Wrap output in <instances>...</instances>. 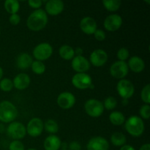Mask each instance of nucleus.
Masks as SVG:
<instances>
[{"label": "nucleus", "instance_id": "58836bf2", "mask_svg": "<svg viewBox=\"0 0 150 150\" xmlns=\"http://www.w3.org/2000/svg\"><path fill=\"white\" fill-rule=\"evenodd\" d=\"M120 150H136V149H135V148L133 147V146H130V145L125 144L124 146H121V148H120Z\"/></svg>", "mask_w": 150, "mask_h": 150}, {"label": "nucleus", "instance_id": "72a5a7b5", "mask_svg": "<svg viewBox=\"0 0 150 150\" xmlns=\"http://www.w3.org/2000/svg\"><path fill=\"white\" fill-rule=\"evenodd\" d=\"M24 145L21 142L18 140H14L10 144L9 150H24Z\"/></svg>", "mask_w": 150, "mask_h": 150}, {"label": "nucleus", "instance_id": "0eeeda50", "mask_svg": "<svg viewBox=\"0 0 150 150\" xmlns=\"http://www.w3.org/2000/svg\"><path fill=\"white\" fill-rule=\"evenodd\" d=\"M117 89L119 95L125 100L131 98L135 92L134 85L130 80L125 79H121L117 83Z\"/></svg>", "mask_w": 150, "mask_h": 150}, {"label": "nucleus", "instance_id": "c03bdc74", "mask_svg": "<svg viewBox=\"0 0 150 150\" xmlns=\"http://www.w3.org/2000/svg\"><path fill=\"white\" fill-rule=\"evenodd\" d=\"M27 150H37L36 149H33V148H30V149H28Z\"/></svg>", "mask_w": 150, "mask_h": 150}, {"label": "nucleus", "instance_id": "9d476101", "mask_svg": "<svg viewBox=\"0 0 150 150\" xmlns=\"http://www.w3.org/2000/svg\"><path fill=\"white\" fill-rule=\"evenodd\" d=\"M44 129V123L40 118H32L28 122L26 127V133L32 137H38L40 136Z\"/></svg>", "mask_w": 150, "mask_h": 150}, {"label": "nucleus", "instance_id": "39448f33", "mask_svg": "<svg viewBox=\"0 0 150 150\" xmlns=\"http://www.w3.org/2000/svg\"><path fill=\"white\" fill-rule=\"evenodd\" d=\"M7 133L9 137L14 140H20L25 137L26 134V127L20 122H12L7 128Z\"/></svg>", "mask_w": 150, "mask_h": 150}, {"label": "nucleus", "instance_id": "cd10ccee", "mask_svg": "<svg viewBox=\"0 0 150 150\" xmlns=\"http://www.w3.org/2000/svg\"><path fill=\"white\" fill-rule=\"evenodd\" d=\"M32 70L35 74L38 75H41L42 73H45V65L43 64L42 62L38 61V60H35L33 61L32 63Z\"/></svg>", "mask_w": 150, "mask_h": 150}, {"label": "nucleus", "instance_id": "2f4dec72", "mask_svg": "<svg viewBox=\"0 0 150 150\" xmlns=\"http://www.w3.org/2000/svg\"><path fill=\"white\" fill-rule=\"evenodd\" d=\"M140 116L144 120H149L150 117V106L149 104H145L141 107L139 110Z\"/></svg>", "mask_w": 150, "mask_h": 150}, {"label": "nucleus", "instance_id": "e433bc0d", "mask_svg": "<svg viewBox=\"0 0 150 150\" xmlns=\"http://www.w3.org/2000/svg\"><path fill=\"white\" fill-rule=\"evenodd\" d=\"M10 23L13 25H18L21 21V17L18 14L16 13V14H12L10 16V18H9Z\"/></svg>", "mask_w": 150, "mask_h": 150}, {"label": "nucleus", "instance_id": "4be33fe9", "mask_svg": "<svg viewBox=\"0 0 150 150\" xmlns=\"http://www.w3.org/2000/svg\"><path fill=\"white\" fill-rule=\"evenodd\" d=\"M59 54L61 58L64 60L73 59L75 57V51L70 45H63L59 50Z\"/></svg>", "mask_w": 150, "mask_h": 150}, {"label": "nucleus", "instance_id": "ea45409f", "mask_svg": "<svg viewBox=\"0 0 150 150\" xmlns=\"http://www.w3.org/2000/svg\"><path fill=\"white\" fill-rule=\"evenodd\" d=\"M139 150H150V144H144L141 146Z\"/></svg>", "mask_w": 150, "mask_h": 150}, {"label": "nucleus", "instance_id": "a211bd4d", "mask_svg": "<svg viewBox=\"0 0 150 150\" xmlns=\"http://www.w3.org/2000/svg\"><path fill=\"white\" fill-rule=\"evenodd\" d=\"M30 82L31 79L29 75L23 73H19L13 79V87L18 89V90H23L29 86Z\"/></svg>", "mask_w": 150, "mask_h": 150}, {"label": "nucleus", "instance_id": "a878e982", "mask_svg": "<svg viewBox=\"0 0 150 150\" xmlns=\"http://www.w3.org/2000/svg\"><path fill=\"white\" fill-rule=\"evenodd\" d=\"M103 4L107 10L110 12H115L120 9L121 1L120 0H104Z\"/></svg>", "mask_w": 150, "mask_h": 150}, {"label": "nucleus", "instance_id": "37998d69", "mask_svg": "<svg viewBox=\"0 0 150 150\" xmlns=\"http://www.w3.org/2000/svg\"><path fill=\"white\" fill-rule=\"evenodd\" d=\"M122 103H123V105H127V104H128V100L123 99Z\"/></svg>", "mask_w": 150, "mask_h": 150}, {"label": "nucleus", "instance_id": "79ce46f5", "mask_svg": "<svg viewBox=\"0 0 150 150\" xmlns=\"http://www.w3.org/2000/svg\"><path fill=\"white\" fill-rule=\"evenodd\" d=\"M3 76V70L1 67H0V81L1 80V78Z\"/></svg>", "mask_w": 150, "mask_h": 150}, {"label": "nucleus", "instance_id": "6ab92c4d", "mask_svg": "<svg viewBox=\"0 0 150 150\" xmlns=\"http://www.w3.org/2000/svg\"><path fill=\"white\" fill-rule=\"evenodd\" d=\"M127 66H128V68L130 69L133 72L139 73L144 70L145 63L141 57L134 56L129 59Z\"/></svg>", "mask_w": 150, "mask_h": 150}, {"label": "nucleus", "instance_id": "f8f14e48", "mask_svg": "<svg viewBox=\"0 0 150 150\" xmlns=\"http://www.w3.org/2000/svg\"><path fill=\"white\" fill-rule=\"evenodd\" d=\"M57 104L63 109L71 108L76 103V97L70 92H63L57 98Z\"/></svg>", "mask_w": 150, "mask_h": 150}, {"label": "nucleus", "instance_id": "bb28decb", "mask_svg": "<svg viewBox=\"0 0 150 150\" xmlns=\"http://www.w3.org/2000/svg\"><path fill=\"white\" fill-rule=\"evenodd\" d=\"M45 130L50 134H55L59 130V125L54 120H48L45 122L44 125Z\"/></svg>", "mask_w": 150, "mask_h": 150}, {"label": "nucleus", "instance_id": "c756f323", "mask_svg": "<svg viewBox=\"0 0 150 150\" xmlns=\"http://www.w3.org/2000/svg\"><path fill=\"white\" fill-rule=\"evenodd\" d=\"M104 108H106L107 110H113L115 108L117 105V100L114 97H108L105 99L103 103Z\"/></svg>", "mask_w": 150, "mask_h": 150}, {"label": "nucleus", "instance_id": "4468645a", "mask_svg": "<svg viewBox=\"0 0 150 150\" xmlns=\"http://www.w3.org/2000/svg\"><path fill=\"white\" fill-rule=\"evenodd\" d=\"M108 54L104 50L96 49L92 51L89 57V62L95 67H101L106 63Z\"/></svg>", "mask_w": 150, "mask_h": 150}, {"label": "nucleus", "instance_id": "20e7f679", "mask_svg": "<svg viewBox=\"0 0 150 150\" xmlns=\"http://www.w3.org/2000/svg\"><path fill=\"white\" fill-rule=\"evenodd\" d=\"M84 110L90 117L94 118L99 117L104 111L103 104L97 99H89L85 103Z\"/></svg>", "mask_w": 150, "mask_h": 150}, {"label": "nucleus", "instance_id": "5701e85b", "mask_svg": "<svg viewBox=\"0 0 150 150\" xmlns=\"http://www.w3.org/2000/svg\"><path fill=\"white\" fill-rule=\"evenodd\" d=\"M109 120L112 125L119 126L124 124L125 122V117L122 112L115 111L110 114Z\"/></svg>", "mask_w": 150, "mask_h": 150}, {"label": "nucleus", "instance_id": "6e6552de", "mask_svg": "<svg viewBox=\"0 0 150 150\" xmlns=\"http://www.w3.org/2000/svg\"><path fill=\"white\" fill-rule=\"evenodd\" d=\"M72 83L79 89H86L92 84V79L89 74L86 73H76L72 78Z\"/></svg>", "mask_w": 150, "mask_h": 150}, {"label": "nucleus", "instance_id": "2eb2a0df", "mask_svg": "<svg viewBox=\"0 0 150 150\" xmlns=\"http://www.w3.org/2000/svg\"><path fill=\"white\" fill-rule=\"evenodd\" d=\"M87 150H108L109 144L103 137L95 136L89 139L86 145Z\"/></svg>", "mask_w": 150, "mask_h": 150}, {"label": "nucleus", "instance_id": "dca6fc26", "mask_svg": "<svg viewBox=\"0 0 150 150\" xmlns=\"http://www.w3.org/2000/svg\"><path fill=\"white\" fill-rule=\"evenodd\" d=\"M64 3L61 0H49L45 3V13L51 16H57L64 10Z\"/></svg>", "mask_w": 150, "mask_h": 150}, {"label": "nucleus", "instance_id": "c85d7f7f", "mask_svg": "<svg viewBox=\"0 0 150 150\" xmlns=\"http://www.w3.org/2000/svg\"><path fill=\"white\" fill-rule=\"evenodd\" d=\"M13 83L11 79L4 78L0 81V89L3 92H10L13 89Z\"/></svg>", "mask_w": 150, "mask_h": 150}, {"label": "nucleus", "instance_id": "de8ad7c7", "mask_svg": "<svg viewBox=\"0 0 150 150\" xmlns=\"http://www.w3.org/2000/svg\"><path fill=\"white\" fill-rule=\"evenodd\" d=\"M0 33H1V31H0Z\"/></svg>", "mask_w": 150, "mask_h": 150}, {"label": "nucleus", "instance_id": "473e14b6", "mask_svg": "<svg viewBox=\"0 0 150 150\" xmlns=\"http://www.w3.org/2000/svg\"><path fill=\"white\" fill-rule=\"evenodd\" d=\"M129 54L130 53L127 48H121L117 51V58L119 59V61L125 62V60L128 59Z\"/></svg>", "mask_w": 150, "mask_h": 150}, {"label": "nucleus", "instance_id": "7ed1b4c3", "mask_svg": "<svg viewBox=\"0 0 150 150\" xmlns=\"http://www.w3.org/2000/svg\"><path fill=\"white\" fill-rule=\"evenodd\" d=\"M17 116V108L11 102L4 100L0 103V122L4 123L12 122H14Z\"/></svg>", "mask_w": 150, "mask_h": 150}, {"label": "nucleus", "instance_id": "b1692460", "mask_svg": "<svg viewBox=\"0 0 150 150\" xmlns=\"http://www.w3.org/2000/svg\"><path fill=\"white\" fill-rule=\"evenodd\" d=\"M111 142L115 146H122L127 142L126 136L120 132H116L111 136Z\"/></svg>", "mask_w": 150, "mask_h": 150}, {"label": "nucleus", "instance_id": "a18cd8bd", "mask_svg": "<svg viewBox=\"0 0 150 150\" xmlns=\"http://www.w3.org/2000/svg\"><path fill=\"white\" fill-rule=\"evenodd\" d=\"M61 150H69L68 149H62Z\"/></svg>", "mask_w": 150, "mask_h": 150}, {"label": "nucleus", "instance_id": "393cba45", "mask_svg": "<svg viewBox=\"0 0 150 150\" xmlns=\"http://www.w3.org/2000/svg\"><path fill=\"white\" fill-rule=\"evenodd\" d=\"M4 8L10 14H16L20 8V4L17 0H6L4 1Z\"/></svg>", "mask_w": 150, "mask_h": 150}, {"label": "nucleus", "instance_id": "7c9ffc66", "mask_svg": "<svg viewBox=\"0 0 150 150\" xmlns=\"http://www.w3.org/2000/svg\"><path fill=\"white\" fill-rule=\"evenodd\" d=\"M150 85L146 84L144 87L142 89V92H141V98L143 102H144L146 104L150 103Z\"/></svg>", "mask_w": 150, "mask_h": 150}, {"label": "nucleus", "instance_id": "9b49d317", "mask_svg": "<svg viewBox=\"0 0 150 150\" xmlns=\"http://www.w3.org/2000/svg\"><path fill=\"white\" fill-rule=\"evenodd\" d=\"M103 25L106 30L109 32H115L122 25V18L118 14L109 15L104 20Z\"/></svg>", "mask_w": 150, "mask_h": 150}, {"label": "nucleus", "instance_id": "1a4fd4ad", "mask_svg": "<svg viewBox=\"0 0 150 150\" xmlns=\"http://www.w3.org/2000/svg\"><path fill=\"white\" fill-rule=\"evenodd\" d=\"M129 68L125 62L117 61L111 64L110 67V73L117 79H124L128 74Z\"/></svg>", "mask_w": 150, "mask_h": 150}, {"label": "nucleus", "instance_id": "c9c22d12", "mask_svg": "<svg viewBox=\"0 0 150 150\" xmlns=\"http://www.w3.org/2000/svg\"><path fill=\"white\" fill-rule=\"evenodd\" d=\"M42 2L43 1L42 0H29V1H28L29 5L32 8L37 9V10L40 9V7L42 6Z\"/></svg>", "mask_w": 150, "mask_h": 150}, {"label": "nucleus", "instance_id": "f03ea898", "mask_svg": "<svg viewBox=\"0 0 150 150\" xmlns=\"http://www.w3.org/2000/svg\"><path fill=\"white\" fill-rule=\"evenodd\" d=\"M125 127L127 133L133 137H139L144 131L143 120L138 116H130L125 122Z\"/></svg>", "mask_w": 150, "mask_h": 150}, {"label": "nucleus", "instance_id": "49530a36", "mask_svg": "<svg viewBox=\"0 0 150 150\" xmlns=\"http://www.w3.org/2000/svg\"><path fill=\"white\" fill-rule=\"evenodd\" d=\"M146 1V2H147V3H150L149 1Z\"/></svg>", "mask_w": 150, "mask_h": 150}, {"label": "nucleus", "instance_id": "412c9836", "mask_svg": "<svg viewBox=\"0 0 150 150\" xmlns=\"http://www.w3.org/2000/svg\"><path fill=\"white\" fill-rule=\"evenodd\" d=\"M33 62L32 57L27 53H21L17 57L16 63L19 69L21 70H26L31 67L32 63Z\"/></svg>", "mask_w": 150, "mask_h": 150}, {"label": "nucleus", "instance_id": "f3484780", "mask_svg": "<svg viewBox=\"0 0 150 150\" xmlns=\"http://www.w3.org/2000/svg\"><path fill=\"white\" fill-rule=\"evenodd\" d=\"M80 29L86 35H92L97 29L96 21L90 16L83 18L80 22Z\"/></svg>", "mask_w": 150, "mask_h": 150}, {"label": "nucleus", "instance_id": "aec40b11", "mask_svg": "<svg viewBox=\"0 0 150 150\" xmlns=\"http://www.w3.org/2000/svg\"><path fill=\"white\" fill-rule=\"evenodd\" d=\"M62 146V142L56 135H50L45 139L43 146L45 150H59Z\"/></svg>", "mask_w": 150, "mask_h": 150}, {"label": "nucleus", "instance_id": "4c0bfd02", "mask_svg": "<svg viewBox=\"0 0 150 150\" xmlns=\"http://www.w3.org/2000/svg\"><path fill=\"white\" fill-rule=\"evenodd\" d=\"M81 148L80 144L77 142H73L69 144V150H81Z\"/></svg>", "mask_w": 150, "mask_h": 150}, {"label": "nucleus", "instance_id": "423d86ee", "mask_svg": "<svg viewBox=\"0 0 150 150\" xmlns=\"http://www.w3.org/2000/svg\"><path fill=\"white\" fill-rule=\"evenodd\" d=\"M53 48L48 42H42L37 45L33 49V56L38 61H45L51 57Z\"/></svg>", "mask_w": 150, "mask_h": 150}, {"label": "nucleus", "instance_id": "f704fd0d", "mask_svg": "<svg viewBox=\"0 0 150 150\" xmlns=\"http://www.w3.org/2000/svg\"><path fill=\"white\" fill-rule=\"evenodd\" d=\"M94 36L98 41H103L105 39V33L102 29H97L94 33Z\"/></svg>", "mask_w": 150, "mask_h": 150}, {"label": "nucleus", "instance_id": "a19ab883", "mask_svg": "<svg viewBox=\"0 0 150 150\" xmlns=\"http://www.w3.org/2000/svg\"><path fill=\"white\" fill-rule=\"evenodd\" d=\"M75 51V54H77V56H81L82 53H83V49L81 48H76Z\"/></svg>", "mask_w": 150, "mask_h": 150}, {"label": "nucleus", "instance_id": "f257e3e1", "mask_svg": "<svg viewBox=\"0 0 150 150\" xmlns=\"http://www.w3.org/2000/svg\"><path fill=\"white\" fill-rule=\"evenodd\" d=\"M48 21V16L45 10L38 9L29 15L26 21V25L30 30L38 32L45 28Z\"/></svg>", "mask_w": 150, "mask_h": 150}, {"label": "nucleus", "instance_id": "ddd939ff", "mask_svg": "<svg viewBox=\"0 0 150 150\" xmlns=\"http://www.w3.org/2000/svg\"><path fill=\"white\" fill-rule=\"evenodd\" d=\"M72 68L77 73H86L90 68V62L83 56H76L72 59Z\"/></svg>", "mask_w": 150, "mask_h": 150}]
</instances>
